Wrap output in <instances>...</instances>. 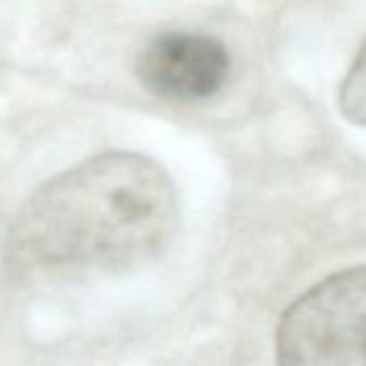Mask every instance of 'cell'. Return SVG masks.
Masks as SVG:
<instances>
[{
    "mask_svg": "<svg viewBox=\"0 0 366 366\" xmlns=\"http://www.w3.org/2000/svg\"><path fill=\"white\" fill-rule=\"evenodd\" d=\"M136 71L147 91L170 102H201L222 91L231 56L222 41L201 33H164L149 41Z\"/></svg>",
    "mask_w": 366,
    "mask_h": 366,
    "instance_id": "3957f363",
    "label": "cell"
},
{
    "mask_svg": "<svg viewBox=\"0 0 366 366\" xmlns=\"http://www.w3.org/2000/svg\"><path fill=\"white\" fill-rule=\"evenodd\" d=\"M179 224L177 188L149 155H93L39 186L16 216L7 259L24 276L123 274L159 259Z\"/></svg>",
    "mask_w": 366,
    "mask_h": 366,
    "instance_id": "6da1fadb",
    "label": "cell"
},
{
    "mask_svg": "<svg viewBox=\"0 0 366 366\" xmlns=\"http://www.w3.org/2000/svg\"><path fill=\"white\" fill-rule=\"evenodd\" d=\"M278 366H366V265L304 291L276 327Z\"/></svg>",
    "mask_w": 366,
    "mask_h": 366,
    "instance_id": "7a4b0ae2",
    "label": "cell"
},
{
    "mask_svg": "<svg viewBox=\"0 0 366 366\" xmlns=\"http://www.w3.org/2000/svg\"><path fill=\"white\" fill-rule=\"evenodd\" d=\"M340 110L351 123L366 125V44L362 46L342 82Z\"/></svg>",
    "mask_w": 366,
    "mask_h": 366,
    "instance_id": "277c9868",
    "label": "cell"
}]
</instances>
